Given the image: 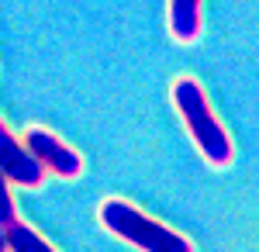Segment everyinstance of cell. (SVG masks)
Returning a JSON list of instances; mask_svg holds the SVG:
<instances>
[{
	"label": "cell",
	"instance_id": "cell-1",
	"mask_svg": "<svg viewBox=\"0 0 259 252\" xmlns=\"http://www.w3.org/2000/svg\"><path fill=\"white\" fill-rule=\"evenodd\" d=\"M169 97H173V107H177V114L183 117V124H187V135L194 138V145H197V152L211 162V166H232V138L228 132L221 128V121L214 117L211 111V104H207V94H204V87H200L194 76H180L173 83V90H169Z\"/></svg>",
	"mask_w": 259,
	"mask_h": 252
},
{
	"label": "cell",
	"instance_id": "cell-2",
	"mask_svg": "<svg viewBox=\"0 0 259 252\" xmlns=\"http://www.w3.org/2000/svg\"><path fill=\"white\" fill-rule=\"evenodd\" d=\"M97 218L111 235H118L121 242H128L142 252H194V245L183 235L159 225L156 218L142 214L135 204H128L121 197H107L97 207Z\"/></svg>",
	"mask_w": 259,
	"mask_h": 252
},
{
	"label": "cell",
	"instance_id": "cell-3",
	"mask_svg": "<svg viewBox=\"0 0 259 252\" xmlns=\"http://www.w3.org/2000/svg\"><path fill=\"white\" fill-rule=\"evenodd\" d=\"M24 145H28V152L35 155L49 173L62 176V180H76L83 173L80 152H73L62 138H56L52 132H45V128H28L24 132Z\"/></svg>",
	"mask_w": 259,
	"mask_h": 252
},
{
	"label": "cell",
	"instance_id": "cell-4",
	"mask_svg": "<svg viewBox=\"0 0 259 252\" xmlns=\"http://www.w3.org/2000/svg\"><path fill=\"white\" fill-rule=\"evenodd\" d=\"M0 170L7 173L11 183H21V187H41V180H45V166L7 128L0 132Z\"/></svg>",
	"mask_w": 259,
	"mask_h": 252
},
{
	"label": "cell",
	"instance_id": "cell-5",
	"mask_svg": "<svg viewBox=\"0 0 259 252\" xmlns=\"http://www.w3.org/2000/svg\"><path fill=\"white\" fill-rule=\"evenodd\" d=\"M200 4L204 0H169V35L180 45H194L200 38Z\"/></svg>",
	"mask_w": 259,
	"mask_h": 252
},
{
	"label": "cell",
	"instance_id": "cell-6",
	"mask_svg": "<svg viewBox=\"0 0 259 252\" xmlns=\"http://www.w3.org/2000/svg\"><path fill=\"white\" fill-rule=\"evenodd\" d=\"M4 238H7V252H56L31 225H24L18 218L11 225H4Z\"/></svg>",
	"mask_w": 259,
	"mask_h": 252
},
{
	"label": "cell",
	"instance_id": "cell-7",
	"mask_svg": "<svg viewBox=\"0 0 259 252\" xmlns=\"http://www.w3.org/2000/svg\"><path fill=\"white\" fill-rule=\"evenodd\" d=\"M14 218H18V207H14V197H11V180L0 170V228L11 225Z\"/></svg>",
	"mask_w": 259,
	"mask_h": 252
},
{
	"label": "cell",
	"instance_id": "cell-8",
	"mask_svg": "<svg viewBox=\"0 0 259 252\" xmlns=\"http://www.w3.org/2000/svg\"><path fill=\"white\" fill-rule=\"evenodd\" d=\"M0 252H7V238H4V228H0Z\"/></svg>",
	"mask_w": 259,
	"mask_h": 252
},
{
	"label": "cell",
	"instance_id": "cell-9",
	"mask_svg": "<svg viewBox=\"0 0 259 252\" xmlns=\"http://www.w3.org/2000/svg\"><path fill=\"white\" fill-rule=\"evenodd\" d=\"M4 128H7V124H4V121H0V132H4Z\"/></svg>",
	"mask_w": 259,
	"mask_h": 252
}]
</instances>
